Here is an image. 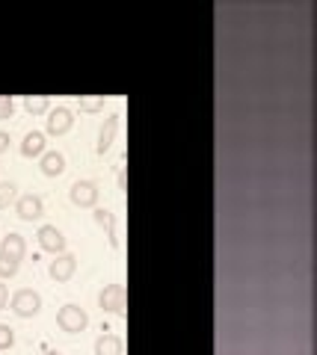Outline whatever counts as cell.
Returning <instances> with one entry per match:
<instances>
[{"label":"cell","mask_w":317,"mask_h":355,"mask_svg":"<svg viewBox=\"0 0 317 355\" xmlns=\"http://www.w3.org/2000/svg\"><path fill=\"white\" fill-rule=\"evenodd\" d=\"M86 323H89V317H86V311L78 308V305H62L60 314H57V326L62 331H69V335H78V331H83Z\"/></svg>","instance_id":"6da1fadb"},{"label":"cell","mask_w":317,"mask_h":355,"mask_svg":"<svg viewBox=\"0 0 317 355\" xmlns=\"http://www.w3.org/2000/svg\"><path fill=\"white\" fill-rule=\"evenodd\" d=\"M9 305H12V311H15L18 317L30 320V317H36L39 311H42V296L36 291H27V287H24V291H18L12 296V302H9Z\"/></svg>","instance_id":"7a4b0ae2"},{"label":"cell","mask_w":317,"mask_h":355,"mask_svg":"<svg viewBox=\"0 0 317 355\" xmlns=\"http://www.w3.org/2000/svg\"><path fill=\"white\" fill-rule=\"evenodd\" d=\"M98 305H101V311H110V314H122L125 311V287L107 284L101 291V296H98Z\"/></svg>","instance_id":"3957f363"},{"label":"cell","mask_w":317,"mask_h":355,"mask_svg":"<svg viewBox=\"0 0 317 355\" xmlns=\"http://www.w3.org/2000/svg\"><path fill=\"white\" fill-rule=\"evenodd\" d=\"M71 125H74V113L69 107L51 110V116H48V133H51V137H62V133H69Z\"/></svg>","instance_id":"277c9868"},{"label":"cell","mask_w":317,"mask_h":355,"mask_svg":"<svg viewBox=\"0 0 317 355\" xmlns=\"http://www.w3.org/2000/svg\"><path fill=\"white\" fill-rule=\"evenodd\" d=\"M74 270H78V258L74 254H69V252H62V254H57V261H51V279L53 282H69L71 275H74Z\"/></svg>","instance_id":"5b68a950"},{"label":"cell","mask_w":317,"mask_h":355,"mask_svg":"<svg viewBox=\"0 0 317 355\" xmlns=\"http://www.w3.org/2000/svg\"><path fill=\"white\" fill-rule=\"evenodd\" d=\"M39 246L45 252H53V254H62L65 252V237L57 225H42L39 228Z\"/></svg>","instance_id":"8992f818"},{"label":"cell","mask_w":317,"mask_h":355,"mask_svg":"<svg viewBox=\"0 0 317 355\" xmlns=\"http://www.w3.org/2000/svg\"><path fill=\"white\" fill-rule=\"evenodd\" d=\"M15 214L24 219V222H33V219H39L42 214H45V205H42V198L39 196H21L15 198Z\"/></svg>","instance_id":"52a82bcc"},{"label":"cell","mask_w":317,"mask_h":355,"mask_svg":"<svg viewBox=\"0 0 317 355\" xmlns=\"http://www.w3.org/2000/svg\"><path fill=\"white\" fill-rule=\"evenodd\" d=\"M69 196H71V202L78 205V207H95V202H98V187L92 181H78V184H71Z\"/></svg>","instance_id":"ba28073f"},{"label":"cell","mask_w":317,"mask_h":355,"mask_svg":"<svg viewBox=\"0 0 317 355\" xmlns=\"http://www.w3.org/2000/svg\"><path fill=\"white\" fill-rule=\"evenodd\" d=\"M116 130H119V116H107V119H104L101 133H98V146H95V151H98V154H107V151L113 148Z\"/></svg>","instance_id":"9c48e42d"},{"label":"cell","mask_w":317,"mask_h":355,"mask_svg":"<svg viewBox=\"0 0 317 355\" xmlns=\"http://www.w3.org/2000/svg\"><path fill=\"white\" fill-rule=\"evenodd\" d=\"M62 172H65V157L60 151H45V154H42V175L60 178Z\"/></svg>","instance_id":"30bf717a"},{"label":"cell","mask_w":317,"mask_h":355,"mask_svg":"<svg viewBox=\"0 0 317 355\" xmlns=\"http://www.w3.org/2000/svg\"><path fill=\"white\" fill-rule=\"evenodd\" d=\"M0 252L21 263V258H24V252H27V243L21 234H9V237H3V243H0Z\"/></svg>","instance_id":"8fae6325"},{"label":"cell","mask_w":317,"mask_h":355,"mask_svg":"<svg viewBox=\"0 0 317 355\" xmlns=\"http://www.w3.org/2000/svg\"><path fill=\"white\" fill-rule=\"evenodd\" d=\"M21 154L24 157H39V154H45V133L33 130L24 137V142H21Z\"/></svg>","instance_id":"7c38bea8"},{"label":"cell","mask_w":317,"mask_h":355,"mask_svg":"<svg viewBox=\"0 0 317 355\" xmlns=\"http://www.w3.org/2000/svg\"><path fill=\"white\" fill-rule=\"evenodd\" d=\"M92 216H95V222H98V225H101V228L107 231V240H110V246H119V231H116V219H113V214H110V210L98 207Z\"/></svg>","instance_id":"4fadbf2b"},{"label":"cell","mask_w":317,"mask_h":355,"mask_svg":"<svg viewBox=\"0 0 317 355\" xmlns=\"http://www.w3.org/2000/svg\"><path fill=\"white\" fill-rule=\"evenodd\" d=\"M95 355H122V340L116 335H101L95 340Z\"/></svg>","instance_id":"5bb4252c"},{"label":"cell","mask_w":317,"mask_h":355,"mask_svg":"<svg viewBox=\"0 0 317 355\" xmlns=\"http://www.w3.org/2000/svg\"><path fill=\"white\" fill-rule=\"evenodd\" d=\"M15 196H18V187H15L12 181H3V184H0V210L12 205V202H15Z\"/></svg>","instance_id":"9a60e30c"},{"label":"cell","mask_w":317,"mask_h":355,"mask_svg":"<svg viewBox=\"0 0 317 355\" xmlns=\"http://www.w3.org/2000/svg\"><path fill=\"white\" fill-rule=\"evenodd\" d=\"M24 110H27V113H33V116L48 113V110H51V101H48V98H27V101H24Z\"/></svg>","instance_id":"2e32d148"},{"label":"cell","mask_w":317,"mask_h":355,"mask_svg":"<svg viewBox=\"0 0 317 355\" xmlns=\"http://www.w3.org/2000/svg\"><path fill=\"white\" fill-rule=\"evenodd\" d=\"M15 272H18V261H12L9 254L0 252V279H12Z\"/></svg>","instance_id":"e0dca14e"},{"label":"cell","mask_w":317,"mask_h":355,"mask_svg":"<svg viewBox=\"0 0 317 355\" xmlns=\"http://www.w3.org/2000/svg\"><path fill=\"white\" fill-rule=\"evenodd\" d=\"M12 343H15V331L9 329L6 323H0V352L12 349Z\"/></svg>","instance_id":"ac0fdd59"},{"label":"cell","mask_w":317,"mask_h":355,"mask_svg":"<svg viewBox=\"0 0 317 355\" xmlns=\"http://www.w3.org/2000/svg\"><path fill=\"white\" fill-rule=\"evenodd\" d=\"M78 104H80L83 113H98V110L104 107V98H80Z\"/></svg>","instance_id":"d6986e66"},{"label":"cell","mask_w":317,"mask_h":355,"mask_svg":"<svg viewBox=\"0 0 317 355\" xmlns=\"http://www.w3.org/2000/svg\"><path fill=\"white\" fill-rule=\"evenodd\" d=\"M12 113H15V101H12V98H0V121L12 119Z\"/></svg>","instance_id":"ffe728a7"},{"label":"cell","mask_w":317,"mask_h":355,"mask_svg":"<svg viewBox=\"0 0 317 355\" xmlns=\"http://www.w3.org/2000/svg\"><path fill=\"white\" fill-rule=\"evenodd\" d=\"M9 148V133H3V130H0V154H3Z\"/></svg>","instance_id":"44dd1931"},{"label":"cell","mask_w":317,"mask_h":355,"mask_svg":"<svg viewBox=\"0 0 317 355\" xmlns=\"http://www.w3.org/2000/svg\"><path fill=\"white\" fill-rule=\"evenodd\" d=\"M119 187H122V190H128V181H125V169H122V166H119Z\"/></svg>","instance_id":"7402d4cb"},{"label":"cell","mask_w":317,"mask_h":355,"mask_svg":"<svg viewBox=\"0 0 317 355\" xmlns=\"http://www.w3.org/2000/svg\"><path fill=\"white\" fill-rule=\"evenodd\" d=\"M6 299H9V293H6V287L0 284V308H6Z\"/></svg>","instance_id":"603a6c76"},{"label":"cell","mask_w":317,"mask_h":355,"mask_svg":"<svg viewBox=\"0 0 317 355\" xmlns=\"http://www.w3.org/2000/svg\"><path fill=\"white\" fill-rule=\"evenodd\" d=\"M42 355H60V352H42Z\"/></svg>","instance_id":"cb8c5ba5"}]
</instances>
